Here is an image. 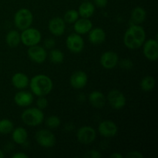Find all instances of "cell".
Instances as JSON below:
<instances>
[{"instance_id":"1","label":"cell","mask_w":158,"mask_h":158,"mask_svg":"<svg viewBox=\"0 0 158 158\" xmlns=\"http://www.w3.org/2000/svg\"><path fill=\"white\" fill-rule=\"evenodd\" d=\"M146 40V32L140 25L133 24L125 32L123 43L129 49H137Z\"/></svg>"},{"instance_id":"2","label":"cell","mask_w":158,"mask_h":158,"mask_svg":"<svg viewBox=\"0 0 158 158\" xmlns=\"http://www.w3.org/2000/svg\"><path fill=\"white\" fill-rule=\"evenodd\" d=\"M29 86L32 94L36 97H45L52 90L53 83L48 76L38 74L29 80Z\"/></svg>"},{"instance_id":"3","label":"cell","mask_w":158,"mask_h":158,"mask_svg":"<svg viewBox=\"0 0 158 158\" xmlns=\"http://www.w3.org/2000/svg\"><path fill=\"white\" fill-rule=\"evenodd\" d=\"M21 120L27 126H39L44 121V114L38 107H31L22 113Z\"/></svg>"},{"instance_id":"4","label":"cell","mask_w":158,"mask_h":158,"mask_svg":"<svg viewBox=\"0 0 158 158\" xmlns=\"http://www.w3.org/2000/svg\"><path fill=\"white\" fill-rule=\"evenodd\" d=\"M33 22V15L29 9L22 8L14 15V24L19 30H24L30 27Z\"/></svg>"},{"instance_id":"5","label":"cell","mask_w":158,"mask_h":158,"mask_svg":"<svg viewBox=\"0 0 158 158\" xmlns=\"http://www.w3.org/2000/svg\"><path fill=\"white\" fill-rule=\"evenodd\" d=\"M21 35V43L26 46L38 45L42 40V34L39 29L29 27L23 30Z\"/></svg>"},{"instance_id":"6","label":"cell","mask_w":158,"mask_h":158,"mask_svg":"<svg viewBox=\"0 0 158 158\" xmlns=\"http://www.w3.org/2000/svg\"><path fill=\"white\" fill-rule=\"evenodd\" d=\"M106 101H108L110 106L114 110H121L126 106L127 98L124 94L120 90L117 89H111L106 96Z\"/></svg>"},{"instance_id":"7","label":"cell","mask_w":158,"mask_h":158,"mask_svg":"<svg viewBox=\"0 0 158 158\" xmlns=\"http://www.w3.org/2000/svg\"><path fill=\"white\" fill-rule=\"evenodd\" d=\"M35 140L38 144L44 148H51L56 144V137L52 131L47 129L40 130L35 134Z\"/></svg>"},{"instance_id":"8","label":"cell","mask_w":158,"mask_h":158,"mask_svg":"<svg viewBox=\"0 0 158 158\" xmlns=\"http://www.w3.org/2000/svg\"><path fill=\"white\" fill-rule=\"evenodd\" d=\"M97 137V132L94 127L90 126H83L78 129L77 132V139L83 144L92 143Z\"/></svg>"},{"instance_id":"9","label":"cell","mask_w":158,"mask_h":158,"mask_svg":"<svg viewBox=\"0 0 158 158\" xmlns=\"http://www.w3.org/2000/svg\"><path fill=\"white\" fill-rule=\"evenodd\" d=\"M66 45L71 52L80 53L84 49V40L80 34L72 33L66 38Z\"/></svg>"},{"instance_id":"10","label":"cell","mask_w":158,"mask_h":158,"mask_svg":"<svg viewBox=\"0 0 158 158\" xmlns=\"http://www.w3.org/2000/svg\"><path fill=\"white\" fill-rule=\"evenodd\" d=\"M142 46L143 56L150 61H157L158 59V42L157 39L145 40Z\"/></svg>"},{"instance_id":"11","label":"cell","mask_w":158,"mask_h":158,"mask_svg":"<svg viewBox=\"0 0 158 158\" xmlns=\"http://www.w3.org/2000/svg\"><path fill=\"white\" fill-rule=\"evenodd\" d=\"M29 58L35 63H43L47 58V52L46 48L39 45L29 46L27 50Z\"/></svg>"},{"instance_id":"12","label":"cell","mask_w":158,"mask_h":158,"mask_svg":"<svg viewBox=\"0 0 158 158\" xmlns=\"http://www.w3.org/2000/svg\"><path fill=\"white\" fill-rule=\"evenodd\" d=\"M98 132L102 137H115L117 134V132H118V127L112 120H105L100 122V124H99Z\"/></svg>"},{"instance_id":"13","label":"cell","mask_w":158,"mask_h":158,"mask_svg":"<svg viewBox=\"0 0 158 158\" xmlns=\"http://www.w3.org/2000/svg\"><path fill=\"white\" fill-rule=\"evenodd\" d=\"M119 56L114 51H106L100 58V63L104 69H112L117 66Z\"/></svg>"},{"instance_id":"14","label":"cell","mask_w":158,"mask_h":158,"mask_svg":"<svg viewBox=\"0 0 158 158\" xmlns=\"http://www.w3.org/2000/svg\"><path fill=\"white\" fill-rule=\"evenodd\" d=\"M48 28L51 33L55 36H61L66 30V23L64 19L60 17H53L49 20Z\"/></svg>"},{"instance_id":"15","label":"cell","mask_w":158,"mask_h":158,"mask_svg":"<svg viewBox=\"0 0 158 158\" xmlns=\"http://www.w3.org/2000/svg\"><path fill=\"white\" fill-rule=\"evenodd\" d=\"M88 83V76L84 71L78 70L74 72L69 78V83L74 89H83Z\"/></svg>"},{"instance_id":"16","label":"cell","mask_w":158,"mask_h":158,"mask_svg":"<svg viewBox=\"0 0 158 158\" xmlns=\"http://www.w3.org/2000/svg\"><path fill=\"white\" fill-rule=\"evenodd\" d=\"M33 100V94L28 91H19L14 96L15 103L17 106H21V107H26V106H30Z\"/></svg>"},{"instance_id":"17","label":"cell","mask_w":158,"mask_h":158,"mask_svg":"<svg viewBox=\"0 0 158 158\" xmlns=\"http://www.w3.org/2000/svg\"><path fill=\"white\" fill-rule=\"evenodd\" d=\"M87 34L89 43H91L92 44H101V43H104L106 40V32L100 27L92 28Z\"/></svg>"},{"instance_id":"18","label":"cell","mask_w":158,"mask_h":158,"mask_svg":"<svg viewBox=\"0 0 158 158\" xmlns=\"http://www.w3.org/2000/svg\"><path fill=\"white\" fill-rule=\"evenodd\" d=\"M93 28V23L89 19L79 18L73 23V29L76 33L80 35L87 34Z\"/></svg>"},{"instance_id":"19","label":"cell","mask_w":158,"mask_h":158,"mask_svg":"<svg viewBox=\"0 0 158 158\" xmlns=\"http://www.w3.org/2000/svg\"><path fill=\"white\" fill-rule=\"evenodd\" d=\"M88 100L94 107L97 109H101L106 105V98L104 94L98 90L91 92L88 96Z\"/></svg>"},{"instance_id":"20","label":"cell","mask_w":158,"mask_h":158,"mask_svg":"<svg viewBox=\"0 0 158 158\" xmlns=\"http://www.w3.org/2000/svg\"><path fill=\"white\" fill-rule=\"evenodd\" d=\"M12 84L15 88L18 89H26L29 84V79L27 75L23 73H15L11 79Z\"/></svg>"},{"instance_id":"21","label":"cell","mask_w":158,"mask_h":158,"mask_svg":"<svg viewBox=\"0 0 158 158\" xmlns=\"http://www.w3.org/2000/svg\"><path fill=\"white\" fill-rule=\"evenodd\" d=\"M95 12V6L89 0L83 2L80 4L78 9V13L81 18L89 19Z\"/></svg>"},{"instance_id":"22","label":"cell","mask_w":158,"mask_h":158,"mask_svg":"<svg viewBox=\"0 0 158 158\" xmlns=\"http://www.w3.org/2000/svg\"><path fill=\"white\" fill-rule=\"evenodd\" d=\"M12 138L17 144H24L28 140V132L25 128L18 127L12 131Z\"/></svg>"},{"instance_id":"23","label":"cell","mask_w":158,"mask_h":158,"mask_svg":"<svg viewBox=\"0 0 158 158\" xmlns=\"http://www.w3.org/2000/svg\"><path fill=\"white\" fill-rule=\"evenodd\" d=\"M147 17V12L144 8L137 6L134 8L131 12V18L132 22H134V24L140 25L145 21Z\"/></svg>"},{"instance_id":"24","label":"cell","mask_w":158,"mask_h":158,"mask_svg":"<svg viewBox=\"0 0 158 158\" xmlns=\"http://www.w3.org/2000/svg\"><path fill=\"white\" fill-rule=\"evenodd\" d=\"M6 44L11 48H15L21 43V35L16 30H11L6 35Z\"/></svg>"},{"instance_id":"25","label":"cell","mask_w":158,"mask_h":158,"mask_svg":"<svg viewBox=\"0 0 158 158\" xmlns=\"http://www.w3.org/2000/svg\"><path fill=\"white\" fill-rule=\"evenodd\" d=\"M156 85L155 79L152 76H146L141 80L140 83V88L144 92H150L154 89Z\"/></svg>"},{"instance_id":"26","label":"cell","mask_w":158,"mask_h":158,"mask_svg":"<svg viewBox=\"0 0 158 158\" xmlns=\"http://www.w3.org/2000/svg\"><path fill=\"white\" fill-rule=\"evenodd\" d=\"M14 129V124L9 119H2L0 120V134L3 135L12 133Z\"/></svg>"},{"instance_id":"27","label":"cell","mask_w":158,"mask_h":158,"mask_svg":"<svg viewBox=\"0 0 158 158\" xmlns=\"http://www.w3.org/2000/svg\"><path fill=\"white\" fill-rule=\"evenodd\" d=\"M49 58L51 63L55 64H60L62 63L64 60V54L60 49H53L49 52Z\"/></svg>"},{"instance_id":"28","label":"cell","mask_w":158,"mask_h":158,"mask_svg":"<svg viewBox=\"0 0 158 158\" xmlns=\"http://www.w3.org/2000/svg\"><path fill=\"white\" fill-rule=\"evenodd\" d=\"M79 18H80V15H79L78 11L76 10V9H69L65 12L63 19L66 23L73 24Z\"/></svg>"},{"instance_id":"29","label":"cell","mask_w":158,"mask_h":158,"mask_svg":"<svg viewBox=\"0 0 158 158\" xmlns=\"http://www.w3.org/2000/svg\"><path fill=\"white\" fill-rule=\"evenodd\" d=\"M61 124V120L57 116H49L46 120V125L50 129H56Z\"/></svg>"},{"instance_id":"30","label":"cell","mask_w":158,"mask_h":158,"mask_svg":"<svg viewBox=\"0 0 158 158\" xmlns=\"http://www.w3.org/2000/svg\"><path fill=\"white\" fill-rule=\"evenodd\" d=\"M118 63L120 67L124 69H131L134 67V63L131 59H122L120 61L118 62Z\"/></svg>"},{"instance_id":"31","label":"cell","mask_w":158,"mask_h":158,"mask_svg":"<svg viewBox=\"0 0 158 158\" xmlns=\"http://www.w3.org/2000/svg\"><path fill=\"white\" fill-rule=\"evenodd\" d=\"M38 100H36V105L37 107L40 110H45L48 106L49 102L48 100L45 97H38Z\"/></svg>"},{"instance_id":"32","label":"cell","mask_w":158,"mask_h":158,"mask_svg":"<svg viewBox=\"0 0 158 158\" xmlns=\"http://www.w3.org/2000/svg\"><path fill=\"white\" fill-rule=\"evenodd\" d=\"M84 157L86 158H100L102 157V154L97 150H91L86 153Z\"/></svg>"},{"instance_id":"33","label":"cell","mask_w":158,"mask_h":158,"mask_svg":"<svg viewBox=\"0 0 158 158\" xmlns=\"http://www.w3.org/2000/svg\"><path fill=\"white\" fill-rule=\"evenodd\" d=\"M125 157L128 158H143V155L140 152V151H132L128 152Z\"/></svg>"},{"instance_id":"34","label":"cell","mask_w":158,"mask_h":158,"mask_svg":"<svg viewBox=\"0 0 158 158\" xmlns=\"http://www.w3.org/2000/svg\"><path fill=\"white\" fill-rule=\"evenodd\" d=\"M56 42L52 38L46 39L44 42V46L46 49H52L55 46Z\"/></svg>"},{"instance_id":"35","label":"cell","mask_w":158,"mask_h":158,"mask_svg":"<svg viewBox=\"0 0 158 158\" xmlns=\"http://www.w3.org/2000/svg\"><path fill=\"white\" fill-rule=\"evenodd\" d=\"M94 4L98 8H105L108 4V0H94Z\"/></svg>"},{"instance_id":"36","label":"cell","mask_w":158,"mask_h":158,"mask_svg":"<svg viewBox=\"0 0 158 158\" xmlns=\"http://www.w3.org/2000/svg\"><path fill=\"white\" fill-rule=\"evenodd\" d=\"M29 156L27 154H26L25 153L23 152H18L14 154L12 156V158H28Z\"/></svg>"},{"instance_id":"37","label":"cell","mask_w":158,"mask_h":158,"mask_svg":"<svg viewBox=\"0 0 158 158\" xmlns=\"http://www.w3.org/2000/svg\"><path fill=\"white\" fill-rule=\"evenodd\" d=\"M110 157L111 158H122L123 157V156L121 154H120V153L116 152V153H113V154L110 155Z\"/></svg>"},{"instance_id":"38","label":"cell","mask_w":158,"mask_h":158,"mask_svg":"<svg viewBox=\"0 0 158 158\" xmlns=\"http://www.w3.org/2000/svg\"><path fill=\"white\" fill-rule=\"evenodd\" d=\"M4 157H5L4 152H3V151L0 149V158H3Z\"/></svg>"},{"instance_id":"39","label":"cell","mask_w":158,"mask_h":158,"mask_svg":"<svg viewBox=\"0 0 158 158\" xmlns=\"http://www.w3.org/2000/svg\"></svg>"}]
</instances>
